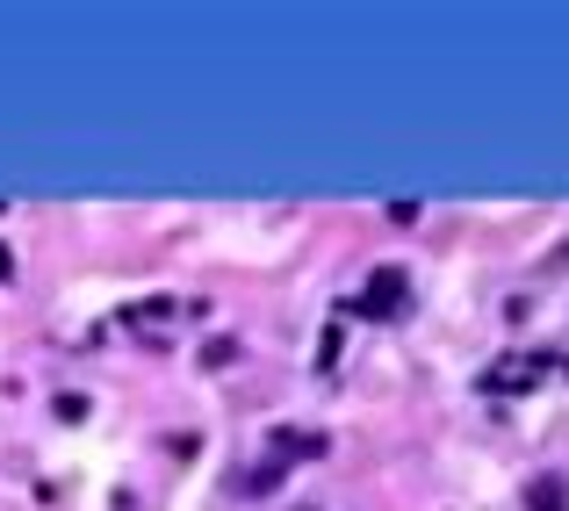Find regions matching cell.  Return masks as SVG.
I'll return each instance as SVG.
<instances>
[{
	"mask_svg": "<svg viewBox=\"0 0 569 511\" xmlns=\"http://www.w3.org/2000/svg\"><path fill=\"white\" fill-rule=\"evenodd\" d=\"M527 511H569V483H562V475H533V483H527Z\"/></svg>",
	"mask_w": 569,
	"mask_h": 511,
	"instance_id": "2",
	"label": "cell"
},
{
	"mask_svg": "<svg viewBox=\"0 0 569 511\" xmlns=\"http://www.w3.org/2000/svg\"><path fill=\"white\" fill-rule=\"evenodd\" d=\"M289 454H325V440H318V432H274V461H289Z\"/></svg>",
	"mask_w": 569,
	"mask_h": 511,
	"instance_id": "3",
	"label": "cell"
},
{
	"mask_svg": "<svg viewBox=\"0 0 569 511\" xmlns=\"http://www.w3.org/2000/svg\"><path fill=\"white\" fill-rule=\"evenodd\" d=\"M0 281H14V252L8 246H0Z\"/></svg>",
	"mask_w": 569,
	"mask_h": 511,
	"instance_id": "7",
	"label": "cell"
},
{
	"mask_svg": "<svg viewBox=\"0 0 569 511\" xmlns=\"http://www.w3.org/2000/svg\"><path fill=\"white\" fill-rule=\"evenodd\" d=\"M403 303H411V274H403V267H376V274H368V289L353 295V310H361V318H397Z\"/></svg>",
	"mask_w": 569,
	"mask_h": 511,
	"instance_id": "1",
	"label": "cell"
},
{
	"mask_svg": "<svg viewBox=\"0 0 569 511\" xmlns=\"http://www.w3.org/2000/svg\"><path fill=\"white\" fill-rule=\"evenodd\" d=\"M533 382H541V368H533V360H527V368H490L483 374V389H533Z\"/></svg>",
	"mask_w": 569,
	"mask_h": 511,
	"instance_id": "4",
	"label": "cell"
},
{
	"mask_svg": "<svg viewBox=\"0 0 569 511\" xmlns=\"http://www.w3.org/2000/svg\"><path fill=\"white\" fill-rule=\"evenodd\" d=\"M274 483H281V461H260L252 475H238V490H246V498H267Z\"/></svg>",
	"mask_w": 569,
	"mask_h": 511,
	"instance_id": "5",
	"label": "cell"
},
{
	"mask_svg": "<svg viewBox=\"0 0 569 511\" xmlns=\"http://www.w3.org/2000/svg\"><path fill=\"white\" fill-rule=\"evenodd\" d=\"M231 360H238L231 339H209V345H202V368H231Z\"/></svg>",
	"mask_w": 569,
	"mask_h": 511,
	"instance_id": "6",
	"label": "cell"
}]
</instances>
